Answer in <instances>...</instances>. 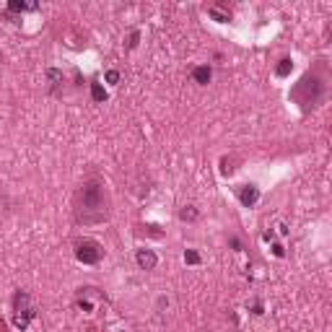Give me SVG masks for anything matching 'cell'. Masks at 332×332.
Instances as JSON below:
<instances>
[{
	"label": "cell",
	"instance_id": "3957f363",
	"mask_svg": "<svg viewBox=\"0 0 332 332\" xmlns=\"http://www.w3.org/2000/svg\"><path fill=\"white\" fill-rule=\"evenodd\" d=\"M104 257V249L99 242H94V239H81V242H76V260L83 262V265H99Z\"/></svg>",
	"mask_w": 332,
	"mask_h": 332
},
{
	"label": "cell",
	"instance_id": "30bf717a",
	"mask_svg": "<svg viewBox=\"0 0 332 332\" xmlns=\"http://www.w3.org/2000/svg\"><path fill=\"white\" fill-rule=\"evenodd\" d=\"M291 70H293V60H291V58H283V60L278 63V68H275V76L286 78V76H291Z\"/></svg>",
	"mask_w": 332,
	"mask_h": 332
},
{
	"label": "cell",
	"instance_id": "7c38bea8",
	"mask_svg": "<svg viewBox=\"0 0 332 332\" xmlns=\"http://www.w3.org/2000/svg\"><path fill=\"white\" fill-rule=\"evenodd\" d=\"M208 16H213V18H215V21H220V24H226V21H229V18H231L229 13H220V8H218V6H213V8H208Z\"/></svg>",
	"mask_w": 332,
	"mask_h": 332
},
{
	"label": "cell",
	"instance_id": "d6986e66",
	"mask_svg": "<svg viewBox=\"0 0 332 332\" xmlns=\"http://www.w3.org/2000/svg\"><path fill=\"white\" fill-rule=\"evenodd\" d=\"M278 234H283V236L288 234V229H286V224H278Z\"/></svg>",
	"mask_w": 332,
	"mask_h": 332
},
{
	"label": "cell",
	"instance_id": "e0dca14e",
	"mask_svg": "<svg viewBox=\"0 0 332 332\" xmlns=\"http://www.w3.org/2000/svg\"><path fill=\"white\" fill-rule=\"evenodd\" d=\"M78 309H83V311H91V309H94V304H91V301H83V299H78Z\"/></svg>",
	"mask_w": 332,
	"mask_h": 332
},
{
	"label": "cell",
	"instance_id": "5b68a950",
	"mask_svg": "<svg viewBox=\"0 0 332 332\" xmlns=\"http://www.w3.org/2000/svg\"><path fill=\"white\" fill-rule=\"evenodd\" d=\"M257 200H260V187H254V184H242V190H239V202H242L244 208H254Z\"/></svg>",
	"mask_w": 332,
	"mask_h": 332
},
{
	"label": "cell",
	"instance_id": "4fadbf2b",
	"mask_svg": "<svg viewBox=\"0 0 332 332\" xmlns=\"http://www.w3.org/2000/svg\"><path fill=\"white\" fill-rule=\"evenodd\" d=\"M184 262H187V265H200V254L195 249H187V252H184Z\"/></svg>",
	"mask_w": 332,
	"mask_h": 332
},
{
	"label": "cell",
	"instance_id": "5bb4252c",
	"mask_svg": "<svg viewBox=\"0 0 332 332\" xmlns=\"http://www.w3.org/2000/svg\"><path fill=\"white\" fill-rule=\"evenodd\" d=\"M104 81H106L109 86H117V83H120V70H106Z\"/></svg>",
	"mask_w": 332,
	"mask_h": 332
},
{
	"label": "cell",
	"instance_id": "2e32d148",
	"mask_svg": "<svg viewBox=\"0 0 332 332\" xmlns=\"http://www.w3.org/2000/svg\"><path fill=\"white\" fill-rule=\"evenodd\" d=\"M252 314H257V317L262 314V301H252Z\"/></svg>",
	"mask_w": 332,
	"mask_h": 332
},
{
	"label": "cell",
	"instance_id": "8992f818",
	"mask_svg": "<svg viewBox=\"0 0 332 332\" xmlns=\"http://www.w3.org/2000/svg\"><path fill=\"white\" fill-rule=\"evenodd\" d=\"M47 81H49V91L52 94H60V86L65 83V73L58 68H47Z\"/></svg>",
	"mask_w": 332,
	"mask_h": 332
},
{
	"label": "cell",
	"instance_id": "6da1fadb",
	"mask_svg": "<svg viewBox=\"0 0 332 332\" xmlns=\"http://www.w3.org/2000/svg\"><path fill=\"white\" fill-rule=\"evenodd\" d=\"M73 215L83 226H96L106 224L112 215V197L101 177H88L81 182V187L76 190L73 197Z\"/></svg>",
	"mask_w": 332,
	"mask_h": 332
},
{
	"label": "cell",
	"instance_id": "7a4b0ae2",
	"mask_svg": "<svg viewBox=\"0 0 332 332\" xmlns=\"http://www.w3.org/2000/svg\"><path fill=\"white\" fill-rule=\"evenodd\" d=\"M11 304H13V324H16V329L26 332V329H29V324L36 319V306H34L31 293L18 288V291L13 293Z\"/></svg>",
	"mask_w": 332,
	"mask_h": 332
},
{
	"label": "cell",
	"instance_id": "9c48e42d",
	"mask_svg": "<svg viewBox=\"0 0 332 332\" xmlns=\"http://www.w3.org/2000/svg\"><path fill=\"white\" fill-rule=\"evenodd\" d=\"M36 8H39L36 3H24V0H11L6 11H8V13H26V11H36Z\"/></svg>",
	"mask_w": 332,
	"mask_h": 332
},
{
	"label": "cell",
	"instance_id": "9a60e30c",
	"mask_svg": "<svg viewBox=\"0 0 332 332\" xmlns=\"http://www.w3.org/2000/svg\"><path fill=\"white\" fill-rule=\"evenodd\" d=\"M272 254H275V257H286V247L275 242V244H272Z\"/></svg>",
	"mask_w": 332,
	"mask_h": 332
},
{
	"label": "cell",
	"instance_id": "8fae6325",
	"mask_svg": "<svg viewBox=\"0 0 332 332\" xmlns=\"http://www.w3.org/2000/svg\"><path fill=\"white\" fill-rule=\"evenodd\" d=\"M91 99H94L96 104H104L106 101V91L101 83H91Z\"/></svg>",
	"mask_w": 332,
	"mask_h": 332
},
{
	"label": "cell",
	"instance_id": "ba28073f",
	"mask_svg": "<svg viewBox=\"0 0 332 332\" xmlns=\"http://www.w3.org/2000/svg\"><path fill=\"white\" fill-rule=\"evenodd\" d=\"M200 218V210H197V205H182L179 208V220H187V224H195V220Z\"/></svg>",
	"mask_w": 332,
	"mask_h": 332
},
{
	"label": "cell",
	"instance_id": "ac0fdd59",
	"mask_svg": "<svg viewBox=\"0 0 332 332\" xmlns=\"http://www.w3.org/2000/svg\"><path fill=\"white\" fill-rule=\"evenodd\" d=\"M138 39H140V34H138V31H133V34H130V44H127V47H130V49H133V47H138Z\"/></svg>",
	"mask_w": 332,
	"mask_h": 332
},
{
	"label": "cell",
	"instance_id": "52a82bcc",
	"mask_svg": "<svg viewBox=\"0 0 332 332\" xmlns=\"http://www.w3.org/2000/svg\"><path fill=\"white\" fill-rule=\"evenodd\" d=\"M210 78H213L210 65H197V68L192 70V81H195V83H200V86H208V83H210Z\"/></svg>",
	"mask_w": 332,
	"mask_h": 332
},
{
	"label": "cell",
	"instance_id": "277c9868",
	"mask_svg": "<svg viewBox=\"0 0 332 332\" xmlns=\"http://www.w3.org/2000/svg\"><path fill=\"white\" fill-rule=\"evenodd\" d=\"M135 262H138L140 270H156L158 254H156L153 249H138V252H135Z\"/></svg>",
	"mask_w": 332,
	"mask_h": 332
}]
</instances>
